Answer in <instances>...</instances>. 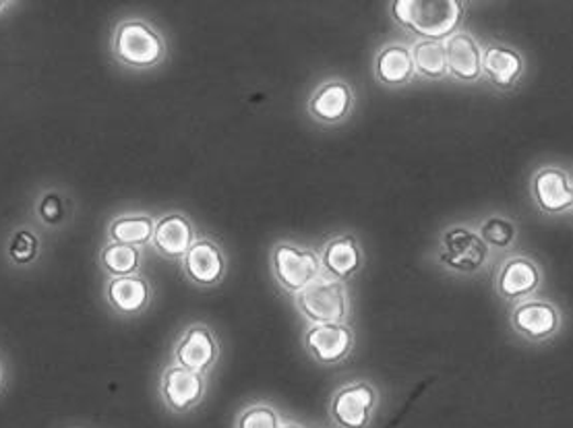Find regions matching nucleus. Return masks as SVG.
<instances>
[{
    "instance_id": "nucleus-29",
    "label": "nucleus",
    "mask_w": 573,
    "mask_h": 428,
    "mask_svg": "<svg viewBox=\"0 0 573 428\" xmlns=\"http://www.w3.org/2000/svg\"><path fill=\"white\" fill-rule=\"evenodd\" d=\"M4 7H9V2H4V0H0V11L4 9Z\"/></svg>"
},
{
    "instance_id": "nucleus-17",
    "label": "nucleus",
    "mask_w": 573,
    "mask_h": 428,
    "mask_svg": "<svg viewBox=\"0 0 573 428\" xmlns=\"http://www.w3.org/2000/svg\"><path fill=\"white\" fill-rule=\"evenodd\" d=\"M526 73V61L520 51L507 44H488L483 48V75L491 86L511 91Z\"/></svg>"
},
{
    "instance_id": "nucleus-6",
    "label": "nucleus",
    "mask_w": 573,
    "mask_h": 428,
    "mask_svg": "<svg viewBox=\"0 0 573 428\" xmlns=\"http://www.w3.org/2000/svg\"><path fill=\"white\" fill-rule=\"evenodd\" d=\"M379 404V392L368 381H352L331 397V420L340 428H368Z\"/></svg>"
},
{
    "instance_id": "nucleus-1",
    "label": "nucleus",
    "mask_w": 573,
    "mask_h": 428,
    "mask_svg": "<svg viewBox=\"0 0 573 428\" xmlns=\"http://www.w3.org/2000/svg\"><path fill=\"white\" fill-rule=\"evenodd\" d=\"M389 11L396 23L420 40L445 42L458 34L466 4L460 0H396Z\"/></svg>"
},
{
    "instance_id": "nucleus-5",
    "label": "nucleus",
    "mask_w": 573,
    "mask_h": 428,
    "mask_svg": "<svg viewBox=\"0 0 573 428\" xmlns=\"http://www.w3.org/2000/svg\"><path fill=\"white\" fill-rule=\"evenodd\" d=\"M272 272L279 288L296 296L323 274V267L313 249L295 242H278L272 251Z\"/></svg>"
},
{
    "instance_id": "nucleus-27",
    "label": "nucleus",
    "mask_w": 573,
    "mask_h": 428,
    "mask_svg": "<svg viewBox=\"0 0 573 428\" xmlns=\"http://www.w3.org/2000/svg\"><path fill=\"white\" fill-rule=\"evenodd\" d=\"M40 218L46 223H56L63 218V201L56 193H48L42 197L40 206H37Z\"/></svg>"
},
{
    "instance_id": "nucleus-13",
    "label": "nucleus",
    "mask_w": 573,
    "mask_h": 428,
    "mask_svg": "<svg viewBox=\"0 0 573 428\" xmlns=\"http://www.w3.org/2000/svg\"><path fill=\"white\" fill-rule=\"evenodd\" d=\"M185 277L195 286H218L227 275L228 263L218 242L211 239H197L189 253L180 259Z\"/></svg>"
},
{
    "instance_id": "nucleus-28",
    "label": "nucleus",
    "mask_w": 573,
    "mask_h": 428,
    "mask_svg": "<svg viewBox=\"0 0 573 428\" xmlns=\"http://www.w3.org/2000/svg\"><path fill=\"white\" fill-rule=\"evenodd\" d=\"M279 428H305L302 425H298V422H284Z\"/></svg>"
},
{
    "instance_id": "nucleus-4",
    "label": "nucleus",
    "mask_w": 573,
    "mask_h": 428,
    "mask_svg": "<svg viewBox=\"0 0 573 428\" xmlns=\"http://www.w3.org/2000/svg\"><path fill=\"white\" fill-rule=\"evenodd\" d=\"M491 249L470 226L455 223L441 232L439 239V263L448 272L474 275L487 267Z\"/></svg>"
},
{
    "instance_id": "nucleus-24",
    "label": "nucleus",
    "mask_w": 573,
    "mask_h": 428,
    "mask_svg": "<svg viewBox=\"0 0 573 428\" xmlns=\"http://www.w3.org/2000/svg\"><path fill=\"white\" fill-rule=\"evenodd\" d=\"M476 232H478V237L483 239L488 249L491 246L509 249L514 244L516 237H518L516 223L511 222L509 218H505V216H499V213L488 216L487 220L476 228Z\"/></svg>"
},
{
    "instance_id": "nucleus-23",
    "label": "nucleus",
    "mask_w": 573,
    "mask_h": 428,
    "mask_svg": "<svg viewBox=\"0 0 573 428\" xmlns=\"http://www.w3.org/2000/svg\"><path fill=\"white\" fill-rule=\"evenodd\" d=\"M100 267L110 277L135 275L141 267V251L137 246H124L117 242H108L100 251Z\"/></svg>"
},
{
    "instance_id": "nucleus-20",
    "label": "nucleus",
    "mask_w": 573,
    "mask_h": 428,
    "mask_svg": "<svg viewBox=\"0 0 573 428\" xmlns=\"http://www.w3.org/2000/svg\"><path fill=\"white\" fill-rule=\"evenodd\" d=\"M373 73L382 86H408L417 77L412 51L406 44H385L373 61Z\"/></svg>"
},
{
    "instance_id": "nucleus-19",
    "label": "nucleus",
    "mask_w": 573,
    "mask_h": 428,
    "mask_svg": "<svg viewBox=\"0 0 573 428\" xmlns=\"http://www.w3.org/2000/svg\"><path fill=\"white\" fill-rule=\"evenodd\" d=\"M152 284L140 274L112 277L106 288L110 307L121 315H141L152 305Z\"/></svg>"
},
{
    "instance_id": "nucleus-12",
    "label": "nucleus",
    "mask_w": 573,
    "mask_h": 428,
    "mask_svg": "<svg viewBox=\"0 0 573 428\" xmlns=\"http://www.w3.org/2000/svg\"><path fill=\"white\" fill-rule=\"evenodd\" d=\"M220 359V345L213 331L203 323L187 327L174 345V364L189 369L192 373H208Z\"/></svg>"
},
{
    "instance_id": "nucleus-25",
    "label": "nucleus",
    "mask_w": 573,
    "mask_h": 428,
    "mask_svg": "<svg viewBox=\"0 0 573 428\" xmlns=\"http://www.w3.org/2000/svg\"><path fill=\"white\" fill-rule=\"evenodd\" d=\"M282 425L279 411L269 404L249 406L236 418V428H279Z\"/></svg>"
},
{
    "instance_id": "nucleus-30",
    "label": "nucleus",
    "mask_w": 573,
    "mask_h": 428,
    "mask_svg": "<svg viewBox=\"0 0 573 428\" xmlns=\"http://www.w3.org/2000/svg\"><path fill=\"white\" fill-rule=\"evenodd\" d=\"M0 385H2V366H0Z\"/></svg>"
},
{
    "instance_id": "nucleus-16",
    "label": "nucleus",
    "mask_w": 573,
    "mask_h": 428,
    "mask_svg": "<svg viewBox=\"0 0 573 428\" xmlns=\"http://www.w3.org/2000/svg\"><path fill=\"white\" fill-rule=\"evenodd\" d=\"M319 259H321L323 274L330 275L333 279H340L344 284L359 274L365 263L363 246L354 234H340V237L328 240L321 249Z\"/></svg>"
},
{
    "instance_id": "nucleus-8",
    "label": "nucleus",
    "mask_w": 573,
    "mask_h": 428,
    "mask_svg": "<svg viewBox=\"0 0 573 428\" xmlns=\"http://www.w3.org/2000/svg\"><path fill=\"white\" fill-rule=\"evenodd\" d=\"M354 342H356L354 331L348 323L309 326L302 336V343L309 356L323 366L344 362L350 356Z\"/></svg>"
},
{
    "instance_id": "nucleus-2",
    "label": "nucleus",
    "mask_w": 573,
    "mask_h": 428,
    "mask_svg": "<svg viewBox=\"0 0 573 428\" xmlns=\"http://www.w3.org/2000/svg\"><path fill=\"white\" fill-rule=\"evenodd\" d=\"M110 46L114 58L131 69H154L168 54L166 40L154 25L141 19L119 23Z\"/></svg>"
},
{
    "instance_id": "nucleus-10",
    "label": "nucleus",
    "mask_w": 573,
    "mask_h": 428,
    "mask_svg": "<svg viewBox=\"0 0 573 428\" xmlns=\"http://www.w3.org/2000/svg\"><path fill=\"white\" fill-rule=\"evenodd\" d=\"M159 395L168 410L185 414L197 408L206 395V378L201 373H192L178 364L164 369L159 378Z\"/></svg>"
},
{
    "instance_id": "nucleus-18",
    "label": "nucleus",
    "mask_w": 573,
    "mask_h": 428,
    "mask_svg": "<svg viewBox=\"0 0 573 428\" xmlns=\"http://www.w3.org/2000/svg\"><path fill=\"white\" fill-rule=\"evenodd\" d=\"M445 44L448 69L462 84H476L483 77V46L474 35L458 32Z\"/></svg>"
},
{
    "instance_id": "nucleus-22",
    "label": "nucleus",
    "mask_w": 573,
    "mask_h": 428,
    "mask_svg": "<svg viewBox=\"0 0 573 428\" xmlns=\"http://www.w3.org/2000/svg\"><path fill=\"white\" fill-rule=\"evenodd\" d=\"M410 51H412V61H415L417 75L429 79V81H441V79L450 77L448 54H445V44L443 42L418 40L415 46H410Z\"/></svg>"
},
{
    "instance_id": "nucleus-26",
    "label": "nucleus",
    "mask_w": 573,
    "mask_h": 428,
    "mask_svg": "<svg viewBox=\"0 0 573 428\" xmlns=\"http://www.w3.org/2000/svg\"><path fill=\"white\" fill-rule=\"evenodd\" d=\"M37 237L30 230H18L11 239L9 244V255L11 259L19 263V265H25V263H32L37 257Z\"/></svg>"
},
{
    "instance_id": "nucleus-3",
    "label": "nucleus",
    "mask_w": 573,
    "mask_h": 428,
    "mask_svg": "<svg viewBox=\"0 0 573 428\" xmlns=\"http://www.w3.org/2000/svg\"><path fill=\"white\" fill-rule=\"evenodd\" d=\"M296 309L309 321V326L323 323H346L348 303L346 284L321 274L313 284L295 296Z\"/></svg>"
},
{
    "instance_id": "nucleus-9",
    "label": "nucleus",
    "mask_w": 573,
    "mask_h": 428,
    "mask_svg": "<svg viewBox=\"0 0 573 428\" xmlns=\"http://www.w3.org/2000/svg\"><path fill=\"white\" fill-rule=\"evenodd\" d=\"M535 206L544 216H561L573 209L572 176L559 166H542L530 180Z\"/></svg>"
},
{
    "instance_id": "nucleus-11",
    "label": "nucleus",
    "mask_w": 573,
    "mask_h": 428,
    "mask_svg": "<svg viewBox=\"0 0 573 428\" xmlns=\"http://www.w3.org/2000/svg\"><path fill=\"white\" fill-rule=\"evenodd\" d=\"M542 286L539 263L526 255L505 259L495 277V290L507 303H524L535 296Z\"/></svg>"
},
{
    "instance_id": "nucleus-21",
    "label": "nucleus",
    "mask_w": 573,
    "mask_h": 428,
    "mask_svg": "<svg viewBox=\"0 0 573 428\" xmlns=\"http://www.w3.org/2000/svg\"><path fill=\"white\" fill-rule=\"evenodd\" d=\"M156 220L150 213H122L108 226L110 242L124 246H145L152 244Z\"/></svg>"
},
{
    "instance_id": "nucleus-14",
    "label": "nucleus",
    "mask_w": 573,
    "mask_h": 428,
    "mask_svg": "<svg viewBox=\"0 0 573 428\" xmlns=\"http://www.w3.org/2000/svg\"><path fill=\"white\" fill-rule=\"evenodd\" d=\"M356 96L352 86L344 79H326L315 89L307 103L311 119L321 124H340L352 114Z\"/></svg>"
},
{
    "instance_id": "nucleus-15",
    "label": "nucleus",
    "mask_w": 573,
    "mask_h": 428,
    "mask_svg": "<svg viewBox=\"0 0 573 428\" xmlns=\"http://www.w3.org/2000/svg\"><path fill=\"white\" fill-rule=\"evenodd\" d=\"M195 240L197 232L191 220L180 211H170L157 220L152 246L157 255L170 261H180L189 253Z\"/></svg>"
},
{
    "instance_id": "nucleus-7",
    "label": "nucleus",
    "mask_w": 573,
    "mask_h": 428,
    "mask_svg": "<svg viewBox=\"0 0 573 428\" xmlns=\"http://www.w3.org/2000/svg\"><path fill=\"white\" fill-rule=\"evenodd\" d=\"M511 327L514 331L528 342H547L555 338L563 323L561 310L553 303L542 298H528L518 303L511 310Z\"/></svg>"
}]
</instances>
